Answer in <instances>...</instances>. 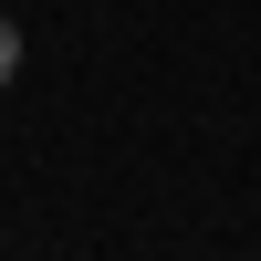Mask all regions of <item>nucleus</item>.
Segmentation results:
<instances>
[{
    "mask_svg": "<svg viewBox=\"0 0 261 261\" xmlns=\"http://www.w3.org/2000/svg\"><path fill=\"white\" fill-rule=\"evenodd\" d=\"M11 73H21V32L0 21V84H11Z\"/></svg>",
    "mask_w": 261,
    "mask_h": 261,
    "instance_id": "1",
    "label": "nucleus"
}]
</instances>
